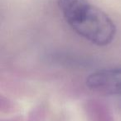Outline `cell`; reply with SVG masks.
Wrapping results in <instances>:
<instances>
[{
    "label": "cell",
    "instance_id": "1",
    "mask_svg": "<svg viewBox=\"0 0 121 121\" xmlns=\"http://www.w3.org/2000/svg\"><path fill=\"white\" fill-rule=\"evenodd\" d=\"M59 9L71 28L98 46L111 43L116 26L111 19L89 0H57Z\"/></svg>",
    "mask_w": 121,
    "mask_h": 121
},
{
    "label": "cell",
    "instance_id": "3",
    "mask_svg": "<svg viewBox=\"0 0 121 121\" xmlns=\"http://www.w3.org/2000/svg\"><path fill=\"white\" fill-rule=\"evenodd\" d=\"M84 111L87 121H115L111 110L105 102L91 98L84 103Z\"/></svg>",
    "mask_w": 121,
    "mask_h": 121
},
{
    "label": "cell",
    "instance_id": "6",
    "mask_svg": "<svg viewBox=\"0 0 121 121\" xmlns=\"http://www.w3.org/2000/svg\"><path fill=\"white\" fill-rule=\"evenodd\" d=\"M1 121H23V119L21 116H15L13 118L9 119H5V120H2Z\"/></svg>",
    "mask_w": 121,
    "mask_h": 121
},
{
    "label": "cell",
    "instance_id": "5",
    "mask_svg": "<svg viewBox=\"0 0 121 121\" xmlns=\"http://www.w3.org/2000/svg\"><path fill=\"white\" fill-rule=\"evenodd\" d=\"M0 110H1V112L5 114L14 113L18 110V105L8 97H5L4 96L1 95L0 96Z\"/></svg>",
    "mask_w": 121,
    "mask_h": 121
},
{
    "label": "cell",
    "instance_id": "4",
    "mask_svg": "<svg viewBox=\"0 0 121 121\" xmlns=\"http://www.w3.org/2000/svg\"><path fill=\"white\" fill-rule=\"evenodd\" d=\"M45 117L46 105L44 104H39L29 112L27 121H45Z\"/></svg>",
    "mask_w": 121,
    "mask_h": 121
},
{
    "label": "cell",
    "instance_id": "2",
    "mask_svg": "<svg viewBox=\"0 0 121 121\" xmlns=\"http://www.w3.org/2000/svg\"><path fill=\"white\" fill-rule=\"evenodd\" d=\"M86 85L92 91L121 96V69H102L91 73Z\"/></svg>",
    "mask_w": 121,
    "mask_h": 121
},
{
    "label": "cell",
    "instance_id": "7",
    "mask_svg": "<svg viewBox=\"0 0 121 121\" xmlns=\"http://www.w3.org/2000/svg\"><path fill=\"white\" fill-rule=\"evenodd\" d=\"M119 104H120V108H121V97H120V100H119Z\"/></svg>",
    "mask_w": 121,
    "mask_h": 121
}]
</instances>
